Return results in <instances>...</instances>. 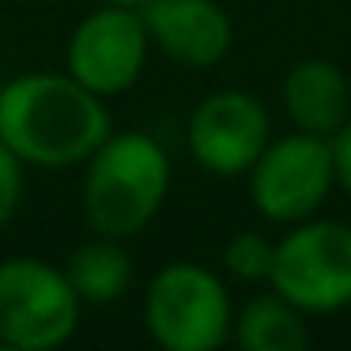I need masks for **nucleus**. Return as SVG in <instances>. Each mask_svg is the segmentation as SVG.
<instances>
[{"label":"nucleus","mask_w":351,"mask_h":351,"mask_svg":"<svg viewBox=\"0 0 351 351\" xmlns=\"http://www.w3.org/2000/svg\"><path fill=\"white\" fill-rule=\"evenodd\" d=\"M147 49H152V38H147L140 8L106 0V8L91 12L76 23L69 38V53H64V64H69L64 72L76 76L87 91L110 99V95L129 91L140 80L147 64Z\"/></svg>","instance_id":"7"},{"label":"nucleus","mask_w":351,"mask_h":351,"mask_svg":"<svg viewBox=\"0 0 351 351\" xmlns=\"http://www.w3.org/2000/svg\"><path fill=\"white\" fill-rule=\"evenodd\" d=\"M280 102L298 132L332 140L351 117V84L340 64L306 57L283 76Z\"/></svg>","instance_id":"10"},{"label":"nucleus","mask_w":351,"mask_h":351,"mask_svg":"<svg viewBox=\"0 0 351 351\" xmlns=\"http://www.w3.org/2000/svg\"><path fill=\"white\" fill-rule=\"evenodd\" d=\"M332 167H336V185H340L343 193L351 197V117L340 125V132H336L332 140Z\"/></svg>","instance_id":"15"},{"label":"nucleus","mask_w":351,"mask_h":351,"mask_svg":"<svg viewBox=\"0 0 351 351\" xmlns=\"http://www.w3.org/2000/svg\"><path fill=\"white\" fill-rule=\"evenodd\" d=\"M144 325L167 351H215L234 332V302L212 268L170 261L144 291Z\"/></svg>","instance_id":"3"},{"label":"nucleus","mask_w":351,"mask_h":351,"mask_svg":"<svg viewBox=\"0 0 351 351\" xmlns=\"http://www.w3.org/2000/svg\"><path fill=\"white\" fill-rule=\"evenodd\" d=\"M185 140L200 170L215 178H242L272 140V121L261 99H253L250 91L223 87L197 102Z\"/></svg>","instance_id":"8"},{"label":"nucleus","mask_w":351,"mask_h":351,"mask_svg":"<svg viewBox=\"0 0 351 351\" xmlns=\"http://www.w3.org/2000/svg\"><path fill=\"white\" fill-rule=\"evenodd\" d=\"M23 167H27V162L19 159L4 140H0V227L16 215L19 200H23V185H27Z\"/></svg>","instance_id":"14"},{"label":"nucleus","mask_w":351,"mask_h":351,"mask_svg":"<svg viewBox=\"0 0 351 351\" xmlns=\"http://www.w3.org/2000/svg\"><path fill=\"white\" fill-rule=\"evenodd\" d=\"M80 295L64 268L38 257L0 261V343L16 351H53L76 332Z\"/></svg>","instance_id":"5"},{"label":"nucleus","mask_w":351,"mask_h":351,"mask_svg":"<svg viewBox=\"0 0 351 351\" xmlns=\"http://www.w3.org/2000/svg\"><path fill=\"white\" fill-rule=\"evenodd\" d=\"M72 291L80 295L84 306H110L129 291L132 283V257L125 253L121 238L95 234L84 242L64 265Z\"/></svg>","instance_id":"12"},{"label":"nucleus","mask_w":351,"mask_h":351,"mask_svg":"<svg viewBox=\"0 0 351 351\" xmlns=\"http://www.w3.org/2000/svg\"><path fill=\"white\" fill-rule=\"evenodd\" d=\"M250 200L268 223H298L321 212L336 185L332 144L310 132L272 136L250 167Z\"/></svg>","instance_id":"6"},{"label":"nucleus","mask_w":351,"mask_h":351,"mask_svg":"<svg viewBox=\"0 0 351 351\" xmlns=\"http://www.w3.org/2000/svg\"><path fill=\"white\" fill-rule=\"evenodd\" d=\"M272 253H276V242L265 230H238L223 245V268L242 283H268Z\"/></svg>","instance_id":"13"},{"label":"nucleus","mask_w":351,"mask_h":351,"mask_svg":"<svg viewBox=\"0 0 351 351\" xmlns=\"http://www.w3.org/2000/svg\"><path fill=\"white\" fill-rule=\"evenodd\" d=\"M110 132L106 99L69 72H23L0 84V140L31 167H80Z\"/></svg>","instance_id":"1"},{"label":"nucleus","mask_w":351,"mask_h":351,"mask_svg":"<svg viewBox=\"0 0 351 351\" xmlns=\"http://www.w3.org/2000/svg\"><path fill=\"white\" fill-rule=\"evenodd\" d=\"M84 167V219L95 234H140L170 193L167 147L136 129L110 132Z\"/></svg>","instance_id":"2"},{"label":"nucleus","mask_w":351,"mask_h":351,"mask_svg":"<svg viewBox=\"0 0 351 351\" xmlns=\"http://www.w3.org/2000/svg\"><path fill=\"white\" fill-rule=\"evenodd\" d=\"M110 4H129V8H144L147 0H110Z\"/></svg>","instance_id":"16"},{"label":"nucleus","mask_w":351,"mask_h":351,"mask_svg":"<svg viewBox=\"0 0 351 351\" xmlns=\"http://www.w3.org/2000/svg\"><path fill=\"white\" fill-rule=\"evenodd\" d=\"M230 336L245 351H302L310 343L306 313L272 287L253 295L234 313V332Z\"/></svg>","instance_id":"11"},{"label":"nucleus","mask_w":351,"mask_h":351,"mask_svg":"<svg viewBox=\"0 0 351 351\" xmlns=\"http://www.w3.org/2000/svg\"><path fill=\"white\" fill-rule=\"evenodd\" d=\"M268 287L310 313L351 306V227L340 219H298L276 238Z\"/></svg>","instance_id":"4"},{"label":"nucleus","mask_w":351,"mask_h":351,"mask_svg":"<svg viewBox=\"0 0 351 351\" xmlns=\"http://www.w3.org/2000/svg\"><path fill=\"white\" fill-rule=\"evenodd\" d=\"M140 16L152 46L185 69H212L234 46L230 16L215 0H147Z\"/></svg>","instance_id":"9"}]
</instances>
